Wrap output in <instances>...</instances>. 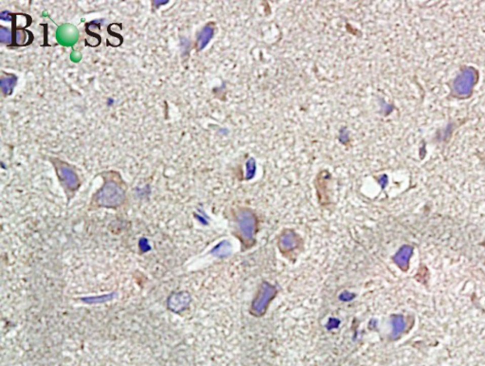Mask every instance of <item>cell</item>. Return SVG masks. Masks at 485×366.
Instances as JSON below:
<instances>
[{"instance_id": "1", "label": "cell", "mask_w": 485, "mask_h": 366, "mask_svg": "<svg viewBox=\"0 0 485 366\" xmlns=\"http://www.w3.org/2000/svg\"><path fill=\"white\" fill-rule=\"evenodd\" d=\"M61 34L60 42L64 45H72L77 41V29H75L74 27L69 25V30H68V25H66L62 28H60L58 30V35Z\"/></svg>"}, {"instance_id": "4", "label": "cell", "mask_w": 485, "mask_h": 366, "mask_svg": "<svg viewBox=\"0 0 485 366\" xmlns=\"http://www.w3.org/2000/svg\"><path fill=\"white\" fill-rule=\"evenodd\" d=\"M61 173H62V176H65L64 177L66 178V181L69 183V185L74 184L76 181V176H75L72 170L63 167V168H61Z\"/></svg>"}, {"instance_id": "2", "label": "cell", "mask_w": 485, "mask_h": 366, "mask_svg": "<svg viewBox=\"0 0 485 366\" xmlns=\"http://www.w3.org/2000/svg\"><path fill=\"white\" fill-rule=\"evenodd\" d=\"M213 35V29L211 26H206L204 29H202V31L199 34L198 41H197L199 50H202L206 47Z\"/></svg>"}, {"instance_id": "5", "label": "cell", "mask_w": 485, "mask_h": 366, "mask_svg": "<svg viewBox=\"0 0 485 366\" xmlns=\"http://www.w3.org/2000/svg\"><path fill=\"white\" fill-rule=\"evenodd\" d=\"M11 38H12L11 31L7 28L1 27L0 28V41L2 43H8V42L11 41Z\"/></svg>"}, {"instance_id": "3", "label": "cell", "mask_w": 485, "mask_h": 366, "mask_svg": "<svg viewBox=\"0 0 485 366\" xmlns=\"http://www.w3.org/2000/svg\"><path fill=\"white\" fill-rule=\"evenodd\" d=\"M16 80L17 79H16L15 76H10V77L2 78L1 82H0V86H1V89H2L3 93H5L6 95L11 94L14 90V88H15Z\"/></svg>"}]
</instances>
